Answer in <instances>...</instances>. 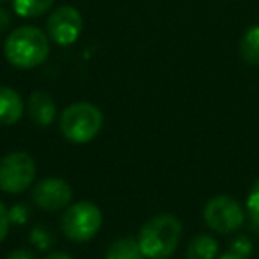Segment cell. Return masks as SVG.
<instances>
[{"mask_svg":"<svg viewBox=\"0 0 259 259\" xmlns=\"http://www.w3.org/2000/svg\"><path fill=\"white\" fill-rule=\"evenodd\" d=\"M45 259H73V257L68 254H64V252H52V254L47 255Z\"/></svg>","mask_w":259,"mask_h":259,"instance_id":"obj_22","label":"cell"},{"mask_svg":"<svg viewBox=\"0 0 259 259\" xmlns=\"http://www.w3.org/2000/svg\"><path fill=\"white\" fill-rule=\"evenodd\" d=\"M219 243L209 234H195L187 247V259H217Z\"/></svg>","mask_w":259,"mask_h":259,"instance_id":"obj_11","label":"cell"},{"mask_svg":"<svg viewBox=\"0 0 259 259\" xmlns=\"http://www.w3.org/2000/svg\"><path fill=\"white\" fill-rule=\"evenodd\" d=\"M71 197V187L61 178H45L32 190V201L45 211H59L68 208Z\"/></svg>","mask_w":259,"mask_h":259,"instance_id":"obj_8","label":"cell"},{"mask_svg":"<svg viewBox=\"0 0 259 259\" xmlns=\"http://www.w3.org/2000/svg\"><path fill=\"white\" fill-rule=\"evenodd\" d=\"M6 59L15 68L32 69L41 66L50 54V41L47 34L34 25L15 29L4 43Z\"/></svg>","mask_w":259,"mask_h":259,"instance_id":"obj_2","label":"cell"},{"mask_svg":"<svg viewBox=\"0 0 259 259\" xmlns=\"http://www.w3.org/2000/svg\"><path fill=\"white\" fill-rule=\"evenodd\" d=\"M11 227V219H9V209L0 202V241H4Z\"/></svg>","mask_w":259,"mask_h":259,"instance_id":"obj_19","label":"cell"},{"mask_svg":"<svg viewBox=\"0 0 259 259\" xmlns=\"http://www.w3.org/2000/svg\"><path fill=\"white\" fill-rule=\"evenodd\" d=\"M204 222L219 234H229L240 229L245 222V211L236 199L229 195H217L204 206Z\"/></svg>","mask_w":259,"mask_h":259,"instance_id":"obj_6","label":"cell"},{"mask_svg":"<svg viewBox=\"0 0 259 259\" xmlns=\"http://www.w3.org/2000/svg\"><path fill=\"white\" fill-rule=\"evenodd\" d=\"M9 25H11V13L6 8H0V34L6 32Z\"/></svg>","mask_w":259,"mask_h":259,"instance_id":"obj_20","label":"cell"},{"mask_svg":"<svg viewBox=\"0 0 259 259\" xmlns=\"http://www.w3.org/2000/svg\"><path fill=\"white\" fill-rule=\"evenodd\" d=\"M247 211L250 220L259 227V180L252 185L247 197Z\"/></svg>","mask_w":259,"mask_h":259,"instance_id":"obj_16","label":"cell"},{"mask_svg":"<svg viewBox=\"0 0 259 259\" xmlns=\"http://www.w3.org/2000/svg\"><path fill=\"white\" fill-rule=\"evenodd\" d=\"M183 224L176 215L162 213L149 219L139 231V245L148 259H167L180 247Z\"/></svg>","mask_w":259,"mask_h":259,"instance_id":"obj_1","label":"cell"},{"mask_svg":"<svg viewBox=\"0 0 259 259\" xmlns=\"http://www.w3.org/2000/svg\"><path fill=\"white\" fill-rule=\"evenodd\" d=\"M59 126L61 134L69 142L85 144L100 134L103 126V114L96 105L89 101H78L64 108L59 119Z\"/></svg>","mask_w":259,"mask_h":259,"instance_id":"obj_3","label":"cell"},{"mask_svg":"<svg viewBox=\"0 0 259 259\" xmlns=\"http://www.w3.org/2000/svg\"><path fill=\"white\" fill-rule=\"evenodd\" d=\"M105 259H146L141 245L134 238H121L108 247Z\"/></svg>","mask_w":259,"mask_h":259,"instance_id":"obj_12","label":"cell"},{"mask_svg":"<svg viewBox=\"0 0 259 259\" xmlns=\"http://www.w3.org/2000/svg\"><path fill=\"white\" fill-rule=\"evenodd\" d=\"M101 222H103L101 209L91 201H80L71 204L64 211L61 219V227L66 238L82 243L96 236Z\"/></svg>","mask_w":259,"mask_h":259,"instance_id":"obj_4","label":"cell"},{"mask_svg":"<svg viewBox=\"0 0 259 259\" xmlns=\"http://www.w3.org/2000/svg\"><path fill=\"white\" fill-rule=\"evenodd\" d=\"M8 259H36V255L32 254L27 248H20V250H15L8 255Z\"/></svg>","mask_w":259,"mask_h":259,"instance_id":"obj_21","label":"cell"},{"mask_svg":"<svg viewBox=\"0 0 259 259\" xmlns=\"http://www.w3.org/2000/svg\"><path fill=\"white\" fill-rule=\"evenodd\" d=\"M240 55L247 64L259 66V25L245 30L240 41Z\"/></svg>","mask_w":259,"mask_h":259,"instance_id":"obj_13","label":"cell"},{"mask_svg":"<svg viewBox=\"0 0 259 259\" xmlns=\"http://www.w3.org/2000/svg\"><path fill=\"white\" fill-rule=\"evenodd\" d=\"M36 180V162L29 153L13 151L0 160V190L23 194Z\"/></svg>","mask_w":259,"mask_h":259,"instance_id":"obj_5","label":"cell"},{"mask_svg":"<svg viewBox=\"0 0 259 259\" xmlns=\"http://www.w3.org/2000/svg\"><path fill=\"white\" fill-rule=\"evenodd\" d=\"M219 259H247V257H241V255L234 254V252H227V254L220 255V257H219Z\"/></svg>","mask_w":259,"mask_h":259,"instance_id":"obj_23","label":"cell"},{"mask_svg":"<svg viewBox=\"0 0 259 259\" xmlns=\"http://www.w3.org/2000/svg\"><path fill=\"white\" fill-rule=\"evenodd\" d=\"M231 252L241 255V257H248L252 254V243L247 236H236L231 241Z\"/></svg>","mask_w":259,"mask_h":259,"instance_id":"obj_18","label":"cell"},{"mask_svg":"<svg viewBox=\"0 0 259 259\" xmlns=\"http://www.w3.org/2000/svg\"><path fill=\"white\" fill-rule=\"evenodd\" d=\"M25 105L15 89L0 85V126L16 124L23 117Z\"/></svg>","mask_w":259,"mask_h":259,"instance_id":"obj_10","label":"cell"},{"mask_svg":"<svg viewBox=\"0 0 259 259\" xmlns=\"http://www.w3.org/2000/svg\"><path fill=\"white\" fill-rule=\"evenodd\" d=\"M48 36L61 47L73 45L80 37L83 29V20L78 9L71 6H61L50 15L47 22Z\"/></svg>","mask_w":259,"mask_h":259,"instance_id":"obj_7","label":"cell"},{"mask_svg":"<svg viewBox=\"0 0 259 259\" xmlns=\"http://www.w3.org/2000/svg\"><path fill=\"white\" fill-rule=\"evenodd\" d=\"M27 110H29V115L34 124L50 126L55 121V115H57V105H55V100L48 93L34 91L29 98Z\"/></svg>","mask_w":259,"mask_h":259,"instance_id":"obj_9","label":"cell"},{"mask_svg":"<svg viewBox=\"0 0 259 259\" xmlns=\"http://www.w3.org/2000/svg\"><path fill=\"white\" fill-rule=\"evenodd\" d=\"M29 217H30V209H29V206L23 204V202H18V204H15L11 209H9V219H11V224H16V226H23V224H27Z\"/></svg>","mask_w":259,"mask_h":259,"instance_id":"obj_17","label":"cell"},{"mask_svg":"<svg viewBox=\"0 0 259 259\" xmlns=\"http://www.w3.org/2000/svg\"><path fill=\"white\" fill-rule=\"evenodd\" d=\"M55 241H57V238H55L54 231L45 224H37L30 231V243L39 250H48L50 247H54Z\"/></svg>","mask_w":259,"mask_h":259,"instance_id":"obj_15","label":"cell"},{"mask_svg":"<svg viewBox=\"0 0 259 259\" xmlns=\"http://www.w3.org/2000/svg\"><path fill=\"white\" fill-rule=\"evenodd\" d=\"M13 9L22 18H36L50 11L54 0H11Z\"/></svg>","mask_w":259,"mask_h":259,"instance_id":"obj_14","label":"cell"}]
</instances>
